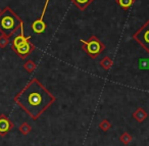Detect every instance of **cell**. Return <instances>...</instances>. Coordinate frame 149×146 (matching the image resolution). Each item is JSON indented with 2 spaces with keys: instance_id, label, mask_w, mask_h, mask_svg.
I'll return each mask as SVG.
<instances>
[{
  "instance_id": "cell-1",
  "label": "cell",
  "mask_w": 149,
  "mask_h": 146,
  "mask_svg": "<svg viewBox=\"0 0 149 146\" xmlns=\"http://www.w3.org/2000/svg\"><path fill=\"white\" fill-rule=\"evenodd\" d=\"M54 101L55 97L39 82L38 79H33L15 96V102L35 121Z\"/></svg>"
},
{
  "instance_id": "cell-2",
  "label": "cell",
  "mask_w": 149,
  "mask_h": 146,
  "mask_svg": "<svg viewBox=\"0 0 149 146\" xmlns=\"http://www.w3.org/2000/svg\"><path fill=\"white\" fill-rule=\"evenodd\" d=\"M22 23L23 21L11 10L10 7H5L0 13V32L6 37L13 35L21 27Z\"/></svg>"
},
{
  "instance_id": "cell-3",
  "label": "cell",
  "mask_w": 149,
  "mask_h": 146,
  "mask_svg": "<svg viewBox=\"0 0 149 146\" xmlns=\"http://www.w3.org/2000/svg\"><path fill=\"white\" fill-rule=\"evenodd\" d=\"M80 41L83 43V49L91 58H96L104 50V44L94 35L91 36L87 41L83 39H81Z\"/></svg>"
},
{
  "instance_id": "cell-4",
  "label": "cell",
  "mask_w": 149,
  "mask_h": 146,
  "mask_svg": "<svg viewBox=\"0 0 149 146\" xmlns=\"http://www.w3.org/2000/svg\"><path fill=\"white\" fill-rule=\"evenodd\" d=\"M133 38L149 53V20L133 35Z\"/></svg>"
},
{
  "instance_id": "cell-5",
  "label": "cell",
  "mask_w": 149,
  "mask_h": 146,
  "mask_svg": "<svg viewBox=\"0 0 149 146\" xmlns=\"http://www.w3.org/2000/svg\"><path fill=\"white\" fill-rule=\"evenodd\" d=\"M48 3H49V0H46L45 4H44V7H43V10H42L41 17L38 20H36V21L32 24V30H33L36 34H42V33H44L46 30V24H45V22H44V17H45Z\"/></svg>"
},
{
  "instance_id": "cell-6",
  "label": "cell",
  "mask_w": 149,
  "mask_h": 146,
  "mask_svg": "<svg viewBox=\"0 0 149 146\" xmlns=\"http://www.w3.org/2000/svg\"><path fill=\"white\" fill-rule=\"evenodd\" d=\"M13 128V123L5 115H0V136H5Z\"/></svg>"
},
{
  "instance_id": "cell-7",
  "label": "cell",
  "mask_w": 149,
  "mask_h": 146,
  "mask_svg": "<svg viewBox=\"0 0 149 146\" xmlns=\"http://www.w3.org/2000/svg\"><path fill=\"white\" fill-rule=\"evenodd\" d=\"M13 50H15V52H17V55L21 56L22 58H26L34 50V45L28 41L27 43L23 44V45L19 46V47L13 48Z\"/></svg>"
},
{
  "instance_id": "cell-8",
  "label": "cell",
  "mask_w": 149,
  "mask_h": 146,
  "mask_svg": "<svg viewBox=\"0 0 149 146\" xmlns=\"http://www.w3.org/2000/svg\"><path fill=\"white\" fill-rule=\"evenodd\" d=\"M30 39H31V36H29V37H25V35H24V24L22 23V25H21V34H19V36H17V37L13 39V48H17V47H19V46L23 45V44L27 43Z\"/></svg>"
},
{
  "instance_id": "cell-9",
  "label": "cell",
  "mask_w": 149,
  "mask_h": 146,
  "mask_svg": "<svg viewBox=\"0 0 149 146\" xmlns=\"http://www.w3.org/2000/svg\"><path fill=\"white\" fill-rule=\"evenodd\" d=\"M74 3L80 10H84L85 8H87V6L94 0H72Z\"/></svg>"
},
{
  "instance_id": "cell-10",
  "label": "cell",
  "mask_w": 149,
  "mask_h": 146,
  "mask_svg": "<svg viewBox=\"0 0 149 146\" xmlns=\"http://www.w3.org/2000/svg\"><path fill=\"white\" fill-rule=\"evenodd\" d=\"M133 117H134L135 119L139 122V123H142V122L147 117V113H146V111H145L144 109L139 108L136 112L133 113Z\"/></svg>"
},
{
  "instance_id": "cell-11",
  "label": "cell",
  "mask_w": 149,
  "mask_h": 146,
  "mask_svg": "<svg viewBox=\"0 0 149 146\" xmlns=\"http://www.w3.org/2000/svg\"><path fill=\"white\" fill-rule=\"evenodd\" d=\"M116 2L123 9H128L133 5L134 0H116Z\"/></svg>"
},
{
  "instance_id": "cell-12",
  "label": "cell",
  "mask_w": 149,
  "mask_h": 146,
  "mask_svg": "<svg viewBox=\"0 0 149 146\" xmlns=\"http://www.w3.org/2000/svg\"><path fill=\"white\" fill-rule=\"evenodd\" d=\"M19 131L21 132L23 135H28V134H29L30 132L32 131V128H31V126H30L28 123H23L21 126H19Z\"/></svg>"
},
{
  "instance_id": "cell-13",
  "label": "cell",
  "mask_w": 149,
  "mask_h": 146,
  "mask_svg": "<svg viewBox=\"0 0 149 146\" xmlns=\"http://www.w3.org/2000/svg\"><path fill=\"white\" fill-rule=\"evenodd\" d=\"M120 141L123 142L124 144H126V145H128L129 143H130L131 141H132V136L130 135V134L128 133V132H125L124 134H123L122 136H120Z\"/></svg>"
},
{
  "instance_id": "cell-14",
  "label": "cell",
  "mask_w": 149,
  "mask_h": 146,
  "mask_svg": "<svg viewBox=\"0 0 149 146\" xmlns=\"http://www.w3.org/2000/svg\"><path fill=\"white\" fill-rule=\"evenodd\" d=\"M110 123L107 121V119H104V121H102L101 123H100V125H99V128L102 130L103 132H107V130L110 128Z\"/></svg>"
},
{
  "instance_id": "cell-15",
  "label": "cell",
  "mask_w": 149,
  "mask_h": 146,
  "mask_svg": "<svg viewBox=\"0 0 149 146\" xmlns=\"http://www.w3.org/2000/svg\"><path fill=\"white\" fill-rule=\"evenodd\" d=\"M8 43H9L8 37H6V36H4V35H1V36H0V47H1V48H4L5 46H6Z\"/></svg>"
},
{
  "instance_id": "cell-16",
  "label": "cell",
  "mask_w": 149,
  "mask_h": 146,
  "mask_svg": "<svg viewBox=\"0 0 149 146\" xmlns=\"http://www.w3.org/2000/svg\"><path fill=\"white\" fill-rule=\"evenodd\" d=\"M25 68L28 72H33L34 68H35V64H34V62H32L31 60H30V61H28L25 64Z\"/></svg>"
},
{
  "instance_id": "cell-17",
  "label": "cell",
  "mask_w": 149,
  "mask_h": 146,
  "mask_svg": "<svg viewBox=\"0 0 149 146\" xmlns=\"http://www.w3.org/2000/svg\"><path fill=\"white\" fill-rule=\"evenodd\" d=\"M0 13H1V10H0Z\"/></svg>"
}]
</instances>
